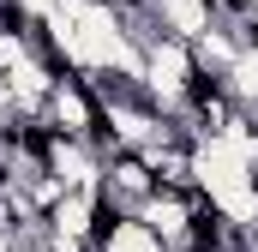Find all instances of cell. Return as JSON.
Instances as JSON below:
<instances>
[{
    "label": "cell",
    "instance_id": "52a82bcc",
    "mask_svg": "<svg viewBox=\"0 0 258 252\" xmlns=\"http://www.w3.org/2000/svg\"><path fill=\"white\" fill-rule=\"evenodd\" d=\"M12 6H18V12H24V24L36 30V24H48V12H54L60 0H12Z\"/></svg>",
    "mask_w": 258,
    "mask_h": 252
},
{
    "label": "cell",
    "instance_id": "5b68a950",
    "mask_svg": "<svg viewBox=\"0 0 258 252\" xmlns=\"http://www.w3.org/2000/svg\"><path fill=\"white\" fill-rule=\"evenodd\" d=\"M234 60H240V42L216 24V30H204L192 42V66H198V78H228L234 72Z\"/></svg>",
    "mask_w": 258,
    "mask_h": 252
},
{
    "label": "cell",
    "instance_id": "3957f363",
    "mask_svg": "<svg viewBox=\"0 0 258 252\" xmlns=\"http://www.w3.org/2000/svg\"><path fill=\"white\" fill-rule=\"evenodd\" d=\"M150 24L162 30V36H174V42H186L192 48L204 30H216L222 18H216V6L210 0H156L150 6Z\"/></svg>",
    "mask_w": 258,
    "mask_h": 252
},
{
    "label": "cell",
    "instance_id": "6da1fadb",
    "mask_svg": "<svg viewBox=\"0 0 258 252\" xmlns=\"http://www.w3.org/2000/svg\"><path fill=\"white\" fill-rule=\"evenodd\" d=\"M198 84V66H192V48L174 42V36H144V96L156 102L162 120H180V102L186 90Z\"/></svg>",
    "mask_w": 258,
    "mask_h": 252
},
{
    "label": "cell",
    "instance_id": "8992f818",
    "mask_svg": "<svg viewBox=\"0 0 258 252\" xmlns=\"http://www.w3.org/2000/svg\"><path fill=\"white\" fill-rule=\"evenodd\" d=\"M222 84H228V96H234L246 114H258V42L240 48V60H234V72H228Z\"/></svg>",
    "mask_w": 258,
    "mask_h": 252
},
{
    "label": "cell",
    "instance_id": "7a4b0ae2",
    "mask_svg": "<svg viewBox=\"0 0 258 252\" xmlns=\"http://www.w3.org/2000/svg\"><path fill=\"white\" fill-rule=\"evenodd\" d=\"M150 192H156V174H150V162H144L138 150H114V156H102V180H96V204H102V216H138Z\"/></svg>",
    "mask_w": 258,
    "mask_h": 252
},
{
    "label": "cell",
    "instance_id": "277c9868",
    "mask_svg": "<svg viewBox=\"0 0 258 252\" xmlns=\"http://www.w3.org/2000/svg\"><path fill=\"white\" fill-rule=\"evenodd\" d=\"M96 222H102L96 192H60V204L48 210V234H72V240H96Z\"/></svg>",
    "mask_w": 258,
    "mask_h": 252
}]
</instances>
